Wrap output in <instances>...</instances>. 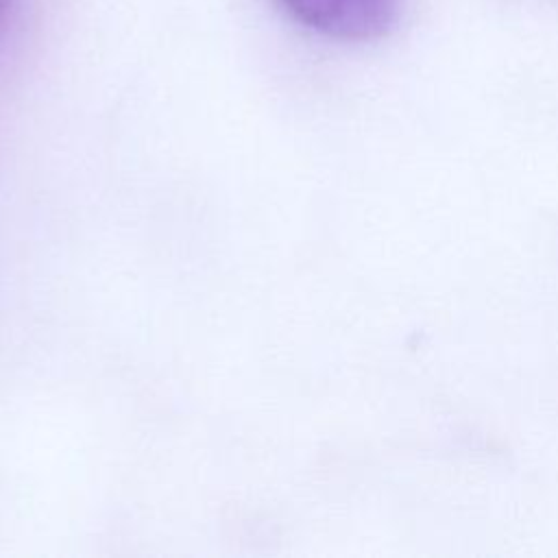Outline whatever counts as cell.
<instances>
[{
    "label": "cell",
    "mask_w": 558,
    "mask_h": 558,
    "mask_svg": "<svg viewBox=\"0 0 558 558\" xmlns=\"http://www.w3.org/2000/svg\"><path fill=\"white\" fill-rule=\"evenodd\" d=\"M13 2H15V0H0V22H2V20H4V15L11 11Z\"/></svg>",
    "instance_id": "7a4b0ae2"
},
{
    "label": "cell",
    "mask_w": 558,
    "mask_h": 558,
    "mask_svg": "<svg viewBox=\"0 0 558 558\" xmlns=\"http://www.w3.org/2000/svg\"><path fill=\"white\" fill-rule=\"evenodd\" d=\"M307 28L340 41H373L390 33L399 0H281Z\"/></svg>",
    "instance_id": "6da1fadb"
}]
</instances>
